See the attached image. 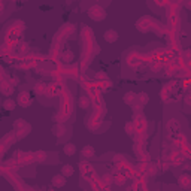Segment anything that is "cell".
Listing matches in <instances>:
<instances>
[{
    "label": "cell",
    "instance_id": "9",
    "mask_svg": "<svg viewBox=\"0 0 191 191\" xmlns=\"http://www.w3.org/2000/svg\"><path fill=\"white\" fill-rule=\"evenodd\" d=\"M61 173L66 176V178H69V176H72V175L75 173V169L70 166V164H64L63 169H61Z\"/></svg>",
    "mask_w": 191,
    "mask_h": 191
},
{
    "label": "cell",
    "instance_id": "13",
    "mask_svg": "<svg viewBox=\"0 0 191 191\" xmlns=\"http://www.w3.org/2000/svg\"><path fill=\"white\" fill-rule=\"evenodd\" d=\"M64 131H66L64 125H63V124H58V125L56 127V131H54V133H56V136H63L64 135Z\"/></svg>",
    "mask_w": 191,
    "mask_h": 191
},
{
    "label": "cell",
    "instance_id": "10",
    "mask_svg": "<svg viewBox=\"0 0 191 191\" xmlns=\"http://www.w3.org/2000/svg\"><path fill=\"white\" fill-rule=\"evenodd\" d=\"M90 105H91V102H90V99H88L87 96H82V97L79 99V108L81 109H88Z\"/></svg>",
    "mask_w": 191,
    "mask_h": 191
},
{
    "label": "cell",
    "instance_id": "6",
    "mask_svg": "<svg viewBox=\"0 0 191 191\" xmlns=\"http://www.w3.org/2000/svg\"><path fill=\"white\" fill-rule=\"evenodd\" d=\"M179 185L182 188H191V176L190 175H181L179 176Z\"/></svg>",
    "mask_w": 191,
    "mask_h": 191
},
{
    "label": "cell",
    "instance_id": "16",
    "mask_svg": "<svg viewBox=\"0 0 191 191\" xmlns=\"http://www.w3.org/2000/svg\"><path fill=\"white\" fill-rule=\"evenodd\" d=\"M187 8H191V0H188V2H187Z\"/></svg>",
    "mask_w": 191,
    "mask_h": 191
},
{
    "label": "cell",
    "instance_id": "1",
    "mask_svg": "<svg viewBox=\"0 0 191 191\" xmlns=\"http://www.w3.org/2000/svg\"><path fill=\"white\" fill-rule=\"evenodd\" d=\"M88 15H90V18L94 19V21H103L106 18V12L105 9L99 5H96V6H91L88 9Z\"/></svg>",
    "mask_w": 191,
    "mask_h": 191
},
{
    "label": "cell",
    "instance_id": "12",
    "mask_svg": "<svg viewBox=\"0 0 191 191\" xmlns=\"http://www.w3.org/2000/svg\"><path fill=\"white\" fill-rule=\"evenodd\" d=\"M34 158H36V161H39V163H43V161L46 160V152H45V151H37L36 154H34Z\"/></svg>",
    "mask_w": 191,
    "mask_h": 191
},
{
    "label": "cell",
    "instance_id": "7",
    "mask_svg": "<svg viewBox=\"0 0 191 191\" xmlns=\"http://www.w3.org/2000/svg\"><path fill=\"white\" fill-rule=\"evenodd\" d=\"M63 151H64V154L66 155L72 157V155L76 154V146H75V143H66L64 148H63Z\"/></svg>",
    "mask_w": 191,
    "mask_h": 191
},
{
    "label": "cell",
    "instance_id": "15",
    "mask_svg": "<svg viewBox=\"0 0 191 191\" xmlns=\"http://www.w3.org/2000/svg\"><path fill=\"white\" fill-rule=\"evenodd\" d=\"M63 58H64V60H66V61H69L67 58H73V54H72V52H70V51H67V52H66V54H64V56H63Z\"/></svg>",
    "mask_w": 191,
    "mask_h": 191
},
{
    "label": "cell",
    "instance_id": "8",
    "mask_svg": "<svg viewBox=\"0 0 191 191\" xmlns=\"http://www.w3.org/2000/svg\"><path fill=\"white\" fill-rule=\"evenodd\" d=\"M15 106H17V102H15L13 99H6L5 102H3V108L8 109V111H13Z\"/></svg>",
    "mask_w": 191,
    "mask_h": 191
},
{
    "label": "cell",
    "instance_id": "2",
    "mask_svg": "<svg viewBox=\"0 0 191 191\" xmlns=\"http://www.w3.org/2000/svg\"><path fill=\"white\" fill-rule=\"evenodd\" d=\"M118 37H119V34H118L117 30H114V29H109V30L105 31V34H103V39H105L108 43H115L118 40Z\"/></svg>",
    "mask_w": 191,
    "mask_h": 191
},
{
    "label": "cell",
    "instance_id": "5",
    "mask_svg": "<svg viewBox=\"0 0 191 191\" xmlns=\"http://www.w3.org/2000/svg\"><path fill=\"white\" fill-rule=\"evenodd\" d=\"M81 154H82L84 158H91V157H94L96 151H94V148H93L91 145H85V146L82 148V151H81Z\"/></svg>",
    "mask_w": 191,
    "mask_h": 191
},
{
    "label": "cell",
    "instance_id": "4",
    "mask_svg": "<svg viewBox=\"0 0 191 191\" xmlns=\"http://www.w3.org/2000/svg\"><path fill=\"white\" fill-rule=\"evenodd\" d=\"M18 103L21 106H29L31 103V99H30V96H29V93H21L18 96Z\"/></svg>",
    "mask_w": 191,
    "mask_h": 191
},
{
    "label": "cell",
    "instance_id": "11",
    "mask_svg": "<svg viewBox=\"0 0 191 191\" xmlns=\"http://www.w3.org/2000/svg\"><path fill=\"white\" fill-rule=\"evenodd\" d=\"M124 103H127V105H131L133 102L136 100V94L133 91H130V93H127L125 96H124Z\"/></svg>",
    "mask_w": 191,
    "mask_h": 191
},
{
    "label": "cell",
    "instance_id": "14",
    "mask_svg": "<svg viewBox=\"0 0 191 191\" xmlns=\"http://www.w3.org/2000/svg\"><path fill=\"white\" fill-rule=\"evenodd\" d=\"M139 100H141V103L146 105V103H148V100H149L148 94H146V93H141V94H139Z\"/></svg>",
    "mask_w": 191,
    "mask_h": 191
},
{
    "label": "cell",
    "instance_id": "3",
    "mask_svg": "<svg viewBox=\"0 0 191 191\" xmlns=\"http://www.w3.org/2000/svg\"><path fill=\"white\" fill-rule=\"evenodd\" d=\"M51 182H52L54 187H64L66 182H67V179H66V176H64L63 173L61 175L58 173V175H54V178L51 179Z\"/></svg>",
    "mask_w": 191,
    "mask_h": 191
}]
</instances>
